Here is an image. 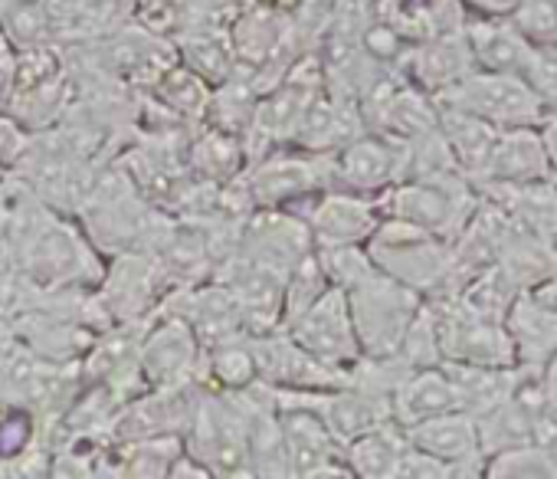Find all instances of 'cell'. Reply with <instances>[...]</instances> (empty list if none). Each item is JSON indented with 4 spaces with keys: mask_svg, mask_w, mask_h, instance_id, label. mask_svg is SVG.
Listing matches in <instances>:
<instances>
[{
    "mask_svg": "<svg viewBox=\"0 0 557 479\" xmlns=\"http://www.w3.org/2000/svg\"><path fill=\"white\" fill-rule=\"evenodd\" d=\"M368 257L381 273L417 290L423 299L456 293L453 240H443L407 220L384 217L368 236Z\"/></svg>",
    "mask_w": 557,
    "mask_h": 479,
    "instance_id": "6da1fadb",
    "label": "cell"
},
{
    "mask_svg": "<svg viewBox=\"0 0 557 479\" xmlns=\"http://www.w3.org/2000/svg\"><path fill=\"white\" fill-rule=\"evenodd\" d=\"M345 296H348L361 355H368V358L397 355L410 322L417 319V312L423 306V296L417 290L397 283L394 277L381 273L377 267L371 273H364L358 283H351L345 290Z\"/></svg>",
    "mask_w": 557,
    "mask_h": 479,
    "instance_id": "7a4b0ae2",
    "label": "cell"
},
{
    "mask_svg": "<svg viewBox=\"0 0 557 479\" xmlns=\"http://www.w3.org/2000/svg\"><path fill=\"white\" fill-rule=\"evenodd\" d=\"M479 200L482 197L466 174H436L404 177L391 184L387 197L381 200V210L384 217H397L443 240H456L475 213Z\"/></svg>",
    "mask_w": 557,
    "mask_h": 479,
    "instance_id": "3957f363",
    "label": "cell"
},
{
    "mask_svg": "<svg viewBox=\"0 0 557 479\" xmlns=\"http://www.w3.org/2000/svg\"><path fill=\"white\" fill-rule=\"evenodd\" d=\"M440 106L469 112L492 128H521V125H541L544 109L528 89L521 76L511 73H488V70H472L466 79H459L453 89L436 96Z\"/></svg>",
    "mask_w": 557,
    "mask_h": 479,
    "instance_id": "277c9868",
    "label": "cell"
},
{
    "mask_svg": "<svg viewBox=\"0 0 557 479\" xmlns=\"http://www.w3.org/2000/svg\"><path fill=\"white\" fill-rule=\"evenodd\" d=\"M296 342L332 368H351L361 358V345L355 335L348 296L342 286H329L309 309L296 316Z\"/></svg>",
    "mask_w": 557,
    "mask_h": 479,
    "instance_id": "5b68a950",
    "label": "cell"
},
{
    "mask_svg": "<svg viewBox=\"0 0 557 479\" xmlns=\"http://www.w3.org/2000/svg\"><path fill=\"white\" fill-rule=\"evenodd\" d=\"M505 332L511 342L515 368L524 374H541V368L557 352V309L550 299V280L515 296L505 312Z\"/></svg>",
    "mask_w": 557,
    "mask_h": 479,
    "instance_id": "8992f818",
    "label": "cell"
},
{
    "mask_svg": "<svg viewBox=\"0 0 557 479\" xmlns=\"http://www.w3.org/2000/svg\"><path fill=\"white\" fill-rule=\"evenodd\" d=\"M407 440L440 459L449 476H482L485 472V453L479 446L475 417L469 410H446L430 420H420L413 427H404Z\"/></svg>",
    "mask_w": 557,
    "mask_h": 479,
    "instance_id": "52a82bcc",
    "label": "cell"
},
{
    "mask_svg": "<svg viewBox=\"0 0 557 479\" xmlns=\"http://www.w3.org/2000/svg\"><path fill=\"white\" fill-rule=\"evenodd\" d=\"M194 450L216 472H243L249 466V414L223 397H210L194 417Z\"/></svg>",
    "mask_w": 557,
    "mask_h": 479,
    "instance_id": "ba28073f",
    "label": "cell"
},
{
    "mask_svg": "<svg viewBox=\"0 0 557 479\" xmlns=\"http://www.w3.org/2000/svg\"><path fill=\"white\" fill-rule=\"evenodd\" d=\"M537 181H554L547 151H544L537 125H521V128L498 132L495 148L482 174L472 184L475 191H482V187H521V184H537Z\"/></svg>",
    "mask_w": 557,
    "mask_h": 479,
    "instance_id": "9c48e42d",
    "label": "cell"
},
{
    "mask_svg": "<svg viewBox=\"0 0 557 479\" xmlns=\"http://www.w3.org/2000/svg\"><path fill=\"white\" fill-rule=\"evenodd\" d=\"M400 66H404L407 79L417 89L430 93L433 99L443 96L446 89H453L459 79H466L475 70L469 44L462 37V27L407 47L404 57H400Z\"/></svg>",
    "mask_w": 557,
    "mask_h": 479,
    "instance_id": "30bf717a",
    "label": "cell"
},
{
    "mask_svg": "<svg viewBox=\"0 0 557 479\" xmlns=\"http://www.w3.org/2000/svg\"><path fill=\"white\" fill-rule=\"evenodd\" d=\"M446 410H462L459 391H456L446 365L413 368L391 394V420L400 427H413V423L430 420Z\"/></svg>",
    "mask_w": 557,
    "mask_h": 479,
    "instance_id": "8fae6325",
    "label": "cell"
},
{
    "mask_svg": "<svg viewBox=\"0 0 557 479\" xmlns=\"http://www.w3.org/2000/svg\"><path fill=\"white\" fill-rule=\"evenodd\" d=\"M462 37H466V44H469V53H472L475 70L521 76L524 60H528V53H531V44L521 37V30L511 24V17L466 14Z\"/></svg>",
    "mask_w": 557,
    "mask_h": 479,
    "instance_id": "7c38bea8",
    "label": "cell"
},
{
    "mask_svg": "<svg viewBox=\"0 0 557 479\" xmlns=\"http://www.w3.org/2000/svg\"><path fill=\"white\" fill-rule=\"evenodd\" d=\"M407 171L404 142L394 138H361L342 155V177L355 191H387Z\"/></svg>",
    "mask_w": 557,
    "mask_h": 479,
    "instance_id": "4fadbf2b",
    "label": "cell"
},
{
    "mask_svg": "<svg viewBox=\"0 0 557 479\" xmlns=\"http://www.w3.org/2000/svg\"><path fill=\"white\" fill-rule=\"evenodd\" d=\"M278 430H283L286 446V466L289 472L319 476L335 466V437L329 433L325 420L312 410H283L278 417Z\"/></svg>",
    "mask_w": 557,
    "mask_h": 479,
    "instance_id": "5bb4252c",
    "label": "cell"
},
{
    "mask_svg": "<svg viewBox=\"0 0 557 479\" xmlns=\"http://www.w3.org/2000/svg\"><path fill=\"white\" fill-rule=\"evenodd\" d=\"M407 450H410L407 430L394 420H384V423L358 433L355 440H348L342 456L351 466V472H358V476L394 479V476H400Z\"/></svg>",
    "mask_w": 557,
    "mask_h": 479,
    "instance_id": "9a60e30c",
    "label": "cell"
},
{
    "mask_svg": "<svg viewBox=\"0 0 557 479\" xmlns=\"http://www.w3.org/2000/svg\"><path fill=\"white\" fill-rule=\"evenodd\" d=\"M381 223V207L361 197L332 194L315 210V236H322L325 247H351L368 244V236Z\"/></svg>",
    "mask_w": 557,
    "mask_h": 479,
    "instance_id": "2e32d148",
    "label": "cell"
},
{
    "mask_svg": "<svg viewBox=\"0 0 557 479\" xmlns=\"http://www.w3.org/2000/svg\"><path fill=\"white\" fill-rule=\"evenodd\" d=\"M440 106V102H436ZM440 132L459 164V171L475 181L495 148V138H498V128H492L488 122L469 115V112H459V109H449V106H440Z\"/></svg>",
    "mask_w": 557,
    "mask_h": 479,
    "instance_id": "e0dca14e",
    "label": "cell"
},
{
    "mask_svg": "<svg viewBox=\"0 0 557 479\" xmlns=\"http://www.w3.org/2000/svg\"><path fill=\"white\" fill-rule=\"evenodd\" d=\"M456 391H459V407L469 410L472 417L495 407L498 401H505L518 381H521V368H495V365H462V361H443Z\"/></svg>",
    "mask_w": 557,
    "mask_h": 479,
    "instance_id": "ac0fdd59",
    "label": "cell"
},
{
    "mask_svg": "<svg viewBox=\"0 0 557 479\" xmlns=\"http://www.w3.org/2000/svg\"><path fill=\"white\" fill-rule=\"evenodd\" d=\"M488 479H557V456L547 440H528L485 456Z\"/></svg>",
    "mask_w": 557,
    "mask_h": 479,
    "instance_id": "d6986e66",
    "label": "cell"
},
{
    "mask_svg": "<svg viewBox=\"0 0 557 479\" xmlns=\"http://www.w3.org/2000/svg\"><path fill=\"white\" fill-rule=\"evenodd\" d=\"M194 358V345H190V332L181 322H171L164 332H158L151 339V345L145 348V368L161 378V381H174L190 368Z\"/></svg>",
    "mask_w": 557,
    "mask_h": 479,
    "instance_id": "ffe728a7",
    "label": "cell"
},
{
    "mask_svg": "<svg viewBox=\"0 0 557 479\" xmlns=\"http://www.w3.org/2000/svg\"><path fill=\"white\" fill-rule=\"evenodd\" d=\"M521 79L541 102L544 115H557V44H531Z\"/></svg>",
    "mask_w": 557,
    "mask_h": 479,
    "instance_id": "44dd1931",
    "label": "cell"
},
{
    "mask_svg": "<svg viewBox=\"0 0 557 479\" xmlns=\"http://www.w3.org/2000/svg\"><path fill=\"white\" fill-rule=\"evenodd\" d=\"M508 17L528 44H557V0H518Z\"/></svg>",
    "mask_w": 557,
    "mask_h": 479,
    "instance_id": "7402d4cb",
    "label": "cell"
},
{
    "mask_svg": "<svg viewBox=\"0 0 557 479\" xmlns=\"http://www.w3.org/2000/svg\"><path fill=\"white\" fill-rule=\"evenodd\" d=\"M537 391H541V401H544V410H547L550 423L557 427V352H554L550 361L541 368V374H537Z\"/></svg>",
    "mask_w": 557,
    "mask_h": 479,
    "instance_id": "603a6c76",
    "label": "cell"
},
{
    "mask_svg": "<svg viewBox=\"0 0 557 479\" xmlns=\"http://www.w3.org/2000/svg\"><path fill=\"white\" fill-rule=\"evenodd\" d=\"M466 8V14H482V17H508L518 0H459Z\"/></svg>",
    "mask_w": 557,
    "mask_h": 479,
    "instance_id": "cb8c5ba5",
    "label": "cell"
},
{
    "mask_svg": "<svg viewBox=\"0 0 557 479\" xmlns=\"http://www.w3.org/2000/svg\"><path fill=\"white\" fill-rule=\"evenodd\" d=\"M537 132H541V142H544V151H547L550 177L557 181V115H544Z\"/></svg>",
    "mask_w": 557,
    "mask_h": 479,
    "instance_id": "d4e9b609",
    "label": "cell"
},
{
    "mask_svg": "<svg viewBox=\"0 0 557 479\" xmlns=\"http://www.w3.org/2000/svg\"><path fill=\"white\" fill-rule=\"evenodd\" d=\"M544 440L550 443V450H554V456H557V427H554V430H550V433H547Z\"/></svg>",
    "mask_w": 557,
    "mask_h": 479,
    "instance_id": "484cf974",
    "label": "cell"
},
{
    "mask_svg": "<svg viewBox=\"0 0 557 479\" xmlns=\"http://www.w3.org/2000/svg\"><path fill=\"white\" fill-rule=\"evenodd\" d=\"M550 299H554V309H557V277H550Z\"/></svg>",
    "mask_w": 557,
    "mask_h": 479,
    "instance_id": "4316f807",
    "label": "cell"
}]
</instances>
